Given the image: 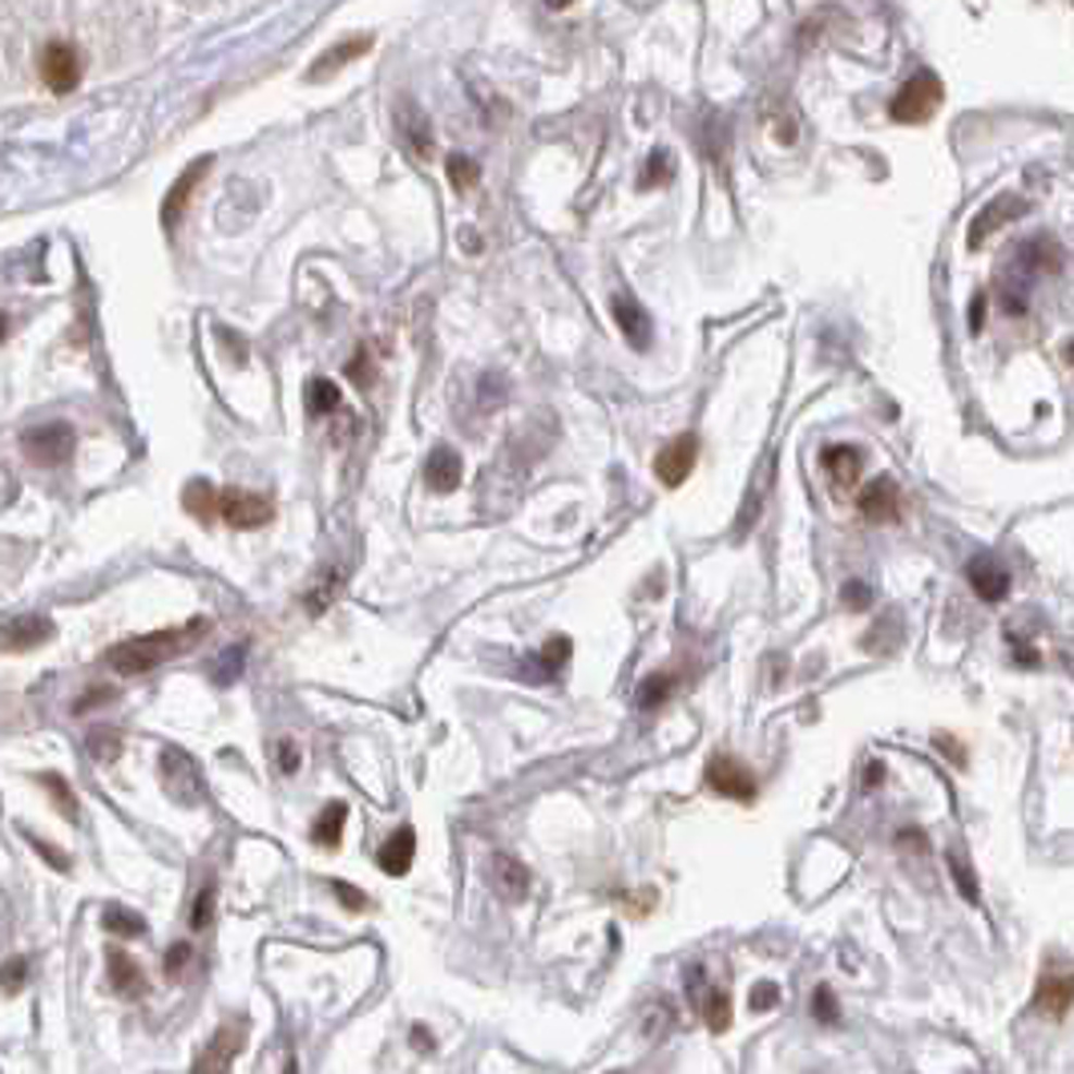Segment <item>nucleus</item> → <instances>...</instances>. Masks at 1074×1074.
I'll return each instance as SVG.
<instances>
[{
    "instance_id": "nucleus-1",
    "label": "nucleus",
    "mask_w": 1074,
    "mask_h": 1074,
    "mask_svg": "<svg viewBox=\"0 0 1074 1074\" xmlns=\"http://www.w3.org/2000/svg\"><path fill=\"white\" fill-rule=\"evenodd\" d=\"M202 630H207V619H195V622H186V626H170V630H154V635L126 638V642H117V647L105 650V663H110L117 675H146V671L170 663L174 654H183Z\"/></svg>"
},
{
    "instance_id": "nucleus-2",
    "label": "nucleus",
    "mask_w": 1074,
    "mask_h": 1074,
    "mask_svg": "<svg viewBox=\"0 0 1074 1074\" xmlns=\"http://www.w3.org/2000/svg\"><path fill=\"white\" fill-rule=\"evenodd\" d=\"M941 101H946V85H941V77L933 70H921L892 93L889 117L892 122H901V126H921V122H929L933 113L941 110Z\"/></svg>"
},
{
    "instance_id": "nucleus-3",
    "label": "nucleus",
    "mask_w": 1074,
    "mask_h": 1074,
    "mask_svg": "<svg viewBox=\"0 0 1074 1074\" xmlns=\"http://www.w3.org/2000/svg\"><path fill=\"white\" fill-rule=\"evenodd\" d=\"M73 445H77V433H73V424L65 421H49V424H37V428H28L25 437H21V449L33 465L41 469H57L65 465L73 457Z\"/></svg>"
},
{
    "instance_id": "nucleus-4",
    "label": "nucleus",
    "mask_w": 1074,
    "mask_h": 1074,
    "mask_svg": "<svg viewBox=\"0 0 1074 1074\" xmlns=\"http://www.w3.org/2000/svg\"><path fill=\"white\" fill-rule=\"evenodd\" d=\"M162 788H166V796L174 804H183V808L202 804V796H207L202 772H198V763L190 760L183 748L162 751Z\"/></svg>"
},
{
    "instance_id": "nucleus-5",
    "label": "nucleus",
    "mask_w": 1074,
    "mask_h": 1074,
    "mask_svg": "<svg viewBox=\"0 0 1074 1074\" xmlns=\"http://www.w3.org/2000/svg\"><path fill=\"white\" fill-rule=\"evenodd\" d=\"M242 1046H247V1022H223L214 1038H207V1046L198 1050L190 1074H230V1062L239 1059Z\"/></svg>"
},
{
    "instance_id": "nucleus-6",
    "label": "nucleus",
    "mask_w": 1074,
    "mask_h": 1074,
    "mask_svg": "<svg viewBox=\"0 0 1074 1074\" xmlns=\"http://www.w3.org/2000/svg\"><path fill=\"white\" fill-rule=\"evenodd\" d=\"M218 517L230 529H259L275 517V505L251 489H218Z\"/></svg>"
},
{
    "instance_id": "nucleus-7",
    "label": "nucleus",
    "mask_w": 1074,
    "mask_h": 1074,
    "mask_svg": "<svg viewBox=\"0 0 1074 1074\" xmlns=\"http://www.w3.org/2000/svg\"><path fill=\"white\" fill-rule=\"evenodd\" d=\"M707 788L727 796V800H739V804L755 800V791H760L751 767L744 760H735V755H715V760L707 763Z\"/></svg>"
},
{
    "instance_id": "nucleus-8",
    "label": "nucleus",
    "mask_w": 1074,
    "mask_h": 1074,
    "mask_svg": "<svg viewBox=\"0 0 1074 1074\" xmlns=\"http://www.w3.org/2000/svg\"><path fill=\"white\" fill-rule=\"evenodd\" d=\"M41 82L53 93H73L82 85V53L70 41H49L41 49Z\"/></svg>"
},
{
    "instance_id": "nucleus-9",
    "label": "nucleus",
    "mask_w": 1074,
    "mask_h": 1074,
    "mask_svg": "<svg viewBox=\"0 0 1074 1074\" xmlns=\"http://www.w3.org/2000/svg\"><path fill=\"white\" fill-rule=\"evenodd\" d=\"M695 461H699V440L695 433H678L675 440H666L659 457H654V477L663 480L666 489H678L683 480L691 477Z\"/></svg>"
},
{
    "instance_id": "nucleus-10",
    "label": "nucleus",
    "mask_w": 1074,
    "mask_h": 1074,
    "mask_svg": "<svg viewBox=\"0 0 1074 1074\" xmlns=\"http://www.w3.org/2000/svg\"><path fill=\"white\" fill-rule=\"evenodd\" d=\"M1026 211H1031V202H1026V198L998 195L994 202H989V207H982V211L974 214V223H970V235H965V242H970V247H982V242H986L994 230H1002L1006 223L1022 218Z\"/></svg>"
},
{
    "instance_id": "nucleus-11",
    "label": "nucleus",
    "mask_w": 1074,
    "mask_h": 1074,
    "mask_svg": "<svg viewBox=\"0 0 1074 1074\" xmlns=\"http://www.w3.org/2000/svg\"><path fill=\"white\" fill-rule=\"evenodd\" d=\"M207 174H211V158H198L195 166H186L183 174H178V183L170 186V195L162 198V226H166V230H178L186 207H190V198H195L198 183H202Z\"/></svg>"
},
{
    "instance_id": "nucleus-12",
    "label": "nucleus",
    "mask_w": 1074,
    "mask_h": 1074,
    "mask_svg": "<svg viewBox=\"0 0 1074 1074\" xmlns=\"http://www.w3.org/2000/svg\"><path fill=\"white\" fill-rule=\"evenodd\" d=\"M53 638V622L45 619V614H16L0 626V650H33V647H45Z\"/></svg>"
},
{
    "instance_id": "nucleus-13",
    "label": "nucleus",
    "mask_w": 1074,
    "mask_h": 1074,
    "mask_svg": "<svg viewBox=\"0 0 1074 1074\" xmlns=\"http://www.w3.org/2000/svg\"><path fill=\"white\" fill-rule=\"evenodd\" d=\"M857 509H861L869 522H897L901 517V489L892 477H873L857 497Z\"/></svg>"
},
{
    "instance_id": "nucleus-14",
    "label": "nucleus",
    "mask_w": 1074,
    "mask_h": 1074,
    "mask_svg": "<svg viewBox=\"0 0 1074 1074\" xmlns=\"http://www.w3.org/2000/svg\"><path fill=\"white\" fill-rule=\"evenodd\" d=\"M610 315L619 320V332L626 336V344L638 348V352H647L654 327H650V315L642 311V303H638L635 296H622L619 291V296L610 299Z\"/></svg>"
},
{
    "instance_id": "nucleus-15",
    "label": "nucleus",
    "mask_w": 1074,
    "mask_h": 1074,
    "mask_svg": "<svg viewBox=\"0 0 1074 1074\" xmlns=\"http://www.w3.org/2000/svg\"><path fill=\"white\" fill-rule=\"evenodd\" d=\"M396 134L404 138V146H409L421 162L433 154V126H428V117H424V110L416 105V101L404 98L400 105H396Z\"/></svg>"
},
{
    "instance_id": "nucleus-16",
    "label": "nucleus",
    "mask_w": 1074,
    "mask_h": 1074,
    "mask_svg": "<svg viewBox=\"0 0 1074 1074\" xmlns=\"http://www.w3.org/2000/svg\"><path fill=\"white\" fill-rule=\"evenodd\" d=\"M965 578H970V586H974V594L982 602H1002L1006 594H1010V570L998 558H989V553L970 562Z\"/></svg>"
},
{
    "instance_id": "nucleus-17",
    "label": "nucleus",
    "mask_w": 1074,
    "mask_h": 1074,
    "mask_svg": "<svg viewBox=\"0 0 1074 1074\" xmlns=\"http://www.w3.org/2000/svg\"><path fill=\"white\" fill-rule=\"evenodd\" d=\"M1034 1006L1050 1017H1066L1074 1006V982L1066 970H1046L1042 982H1038V994H1034Z\"/></svg>"
},
{
    "instance_id": "nucleus-18",
    "label": "nucleus",
    "mask_w": 1074,
    "mask_h": 1074,
    "mask_svg": "<svg viewBox=\"0 0 1074 1074\" xmlns=\"http://www.w3.org/2000/svg\"><path fill=\"white\" fill-rule=\"evenodd\" d=\"M465 477V465H461V452L449 449V445H437L424 461V480L433 494H452Z\"/></svg>"
},
{
    "instance_id": "nucleus-19",
    "label": "nucleus",
    "mask_w": 1074,
    "mask_h": 1074,
    "mask_svg": "<svg viewBox=\"0 0 1074 1074\" xmlns=\"http://www.w3.org/2000/svg\"><path fill=\"white\" fill-rule=\"evenodd\" d=\"M489 881H494V889L505 901H525V892H529V869L517 857H505V852H497L489 861Z\"/></svg>"
},
{
    "instance_id": "nucleus-20",
    "label": "nucleus",
    "mask_w": 1074,
    "mask_h": 1074,
    "mask_svg": "<svg viewBox=\"0 0 1074 1074\" xmlns=\"http://www.w3.org/2000/svg\"><path fill=\"white\" fill-rule=\"evenodd\" d=\"M412 861H416V833L404 824V828H396V833L380 845L376 864H380L388 876H404L412 869Z\"/></svg>"
},
{
    "instance_id": "nucleus-21",
    "label": "nucleus",
    "mask_w": 1074,
    "mask_h": 1074,
    "mask_svg": "<svg viewBox=\"0 0 1074 1074\" xmlns=\"http://www.w3.org/2000/svg\"><path fill=\"white\" fill-rule=\"evenodd\" d=\"M820 465L828 469L836 489H848V485H857V477H861L864 457L857 445H828V449L820 452Z\"/></svg>"
},
{
    "instance_id": "nucleus-22",
    "label": "nucleus",
    "mask_w": 1074,
    "mask_h": 1074,
    "mask_svg": "<svg viewBox=\"0 0 1074 1074\" xmlns=\"http://www.w3.org/2000/svg\"><path fill=\"white\" fill-rule=\"evenodd\" d=\"M372 49V37H352V41H344V45H336V49H327V53H320V61L311 65L308 70V82H324V77H332L336 70H344L352 57H360V53H367Z\"/></svg>"
},
{
    "instance_id": "nucleus-23",
    "label": "nucleus",
    "mask_w": 1074,
    "mask_h": 1074,
    "mask_svg": "<svg viewBox=\"0 0 1074 1074\" xmlns=\"http://www.w3.org/2000/svg\"><path fill=\"white\" fill-rule=\"evenodd\" d=\"M110 986L117 989V994H126V998H141L146 994V977H141V970H138V961L129 958V953H122V949H110Z\"/></svg>"
},
{
    "instance_id": "nucleus-24",
    "label": "nucleus",
    "mask_w": 1074,
    "mask_h": 1074,
    "mask_svg": "<svg viewBox=\"0 0 1074 1074\" xmlns=\"http://www.w3.org/2000/svg\"><path fill=\"white\" fill-rule=\"evenodd\" d=\"M1017 263L1026 271H1034V275H1050V271H1059L1062 267V251H1059V242L1054 239H1031V242H1022L1017 247Z\"/></svg>"
},
{
    "instance_id": "nucleus-25",
    "label": "nucleus",
    "mask_w": 1074,
    "mask_h": 1074,
    "mask_svg": "<svg viewBox=\"0 0 1074 1074\" xmlns=\"http://www.w3.org/2000/svg\"><path fill=\"white\" fill-rule=\"evenodd\" d=\"M344 824H348V804H327L320 816H315V824H311V840L320 848H336L339 845V836H344Z\"/></svg>"
},
{
    "instance_id": "nucleus-26",
    "label": "nucleus",
    "mask_w": 1074,
    "mask_h": 1074,
    "mask_svg": "<svg viewBox=\"0 0 1074 1074\" xmlns=\"http://www.w3.org/2000/svg\"><path fill=\"white\" fill-rule=\"evenodd\" d=\"M183 505H186V513H195L198 522H214V513H218V489L202 477L190 480L183 489Z\"/></svg>"
},
{
    "instance_id": "nucleus-27",
    "label": "nucleus",
    "mask_w": 1074,
    "mask_h": 1074,
    "mask_svg": "<svg viewBox=\"0 0 1074 1074\" xmlns=\"http://www.w3.org/2000/svg\"><path fill=\"white\" fill-rule=\"evenodd\" d=\"M339 409V388L336 380H327V376H315L308 384V412L311 416H327V412Z\"/></svg>"
},
{
    "instance_id": "nucleus-28",
    "label": "nucleus",
    "mask_w": 1074,
    "mask_h": 1074,
    "mask_svg": "<svg viewBox=\"0 0 1074 1074\" xmlns=\"http://www.w3.org/2000/svg\"><path fill=\"white\" fill-rule=\"evenodd\" d=\"M101 925H105V933H113V937H141V933H146V921H141L138 913H126V909H117V904H110V909H105Z\"/></svg>"
},
{
    "instance_id": "nucleus-29",
    "label": "nucleus",
    "mask_w": 1074,
    "mask_h": 1074,
    "mask_svg": "<svg viewBox=\"0 0 1074 1074\" xmlns=\"http://www.w3.org/2000/svg\"><path fill=\"white\" fill-rule=\"evenodd\" d=\"M565 659H570V638L553 635L550 642H546V650H541V659H537V671H541L537 678H553L562 671Z\"/></svg>"
},
{
    "instance_id": "nucleus-30",
    "label": "nucleus",
    "mask_w": 1074,
    "mask_h": 1074,
    "mask_svg": "<svg viewBox=\"0 0 1074 1074\" xmlns=\"http://www.w3.org/2000/svg\"><path fill=\"white\" fill-rule=\"evenodd\" d=\"M949 873H953V881H958V889H961V897L970 904H977L982 901V892H977V881H974V869H970V861H965V852H949Z\"/></svg>"
},
{
    "instance_id": "nucleus-31",
    "label": "nucleus",
    "mask_w": 1074,
    "mask_h": 1074,
    "mask_svg": "<svg viewBox=\"0 0 1074 1074\" xmlns=\"http://www.w3.org/2000/svg\"><path fill=\"white\" fill-rule=\"evenodd\" d=\"M703 1014H707V1031H711V1034H723V1031H727V1026H732V1002H727V994H720V989H711V994H707Z\"/></svg>"
},
{
    "instance_id": "nucleus-32",
    "label": "nucleus",
    "mask_w": 1074,
    "mask_h": 1074,
    "mask_svg": "<svg viewBox=\"0 0 1074 1074\" xmlns=\"http://www.w3.org/2000/svg\"><path fill=\"white\" fill-rule=\"evenodd\" d=\"M445 166H449V183L457 186L461 195L477 186L480 170H477V162H473V158H465V154H449V162H445Z\"/></svg>"
},
{
    "instance_id": "nucleus-33",
    "label": "nucleus",
    "mask_w": 1074,
    "mask_h": 1074,
    "mask_svg": "<svg viewBox=\"0 0 1074 1074\" xmlns=\"http://www.w3.org/2000/svg\"><path fill=\"white\" fill-rule=\"evenodd\" d=\"M671 691H675V675H654V678H647L642 687H638V707H659V703H666L671 699Z\"/></svg>"
},
{
    "instance_id": "nucleus-34",
    "label": "nucleus",
    "mask_w": 1074,
    "mask_h": 1074,
    "mask_svg": "<svg viewBox=\"0 0 1074 1074\" xmlns=\"http://www.w3.org/2000/svg\"><path fill=\"white\" fill-rule=\"evenodd\" d=\"M89 755L98 763H113L122 755V735L110 732V727H101V732L89 735Z\"/></svg>"
},
{
    "instance_id": "nucleus-35",
    "label": "nucleus",
    "mask_w": 1074,
    "mask_h": 1074,
    "mask_svg": "<svg viewBox=\"0 0 1074 1074\" xmlns=\"http://www.w3.org/2000/svg\"><path fill=\"white\" fill-rule=\"evenodd\" d=\"M25 982H28V961L25 958H9L4 965H0V989H4L9 998H16V994L25 989Z\"/></svg>"
},
{
    "instance_id": "nucleus-36",
    "label": "nucleus",
    "mask_w": 1074,
    "mask_h": 1074,
    "mask_svg": "<svg viewBox=\"0 0 1074 1074\" xmlns=\"http://www.w3.org/2000/svg\"><path fill=\"white\" fill-rule=\"evenodd\" d=\"M41 784H45V788H49V791H53L57 808H61V812H65V816H70V820H77V796H73L70 784H65V779H61V776H53V772H45Z\"/></svg>"
},
{
    "instance_id": "nucleus-37",
    "label": "nucleus",
    "mask_w": 1074,
    "mask_h": 1074,
    "mask_svg": "<svg viewBox=\"0 0 1074 1074\" xmlns=\"http://www.w3.org/2000/svg\"><path fill=\"white\" fill-rule=\"evenodd\" d=\"M812 1014H816V1022H840V1002H836V994L828 986H820L816 994H812Z\"/></svg>"
},
{
    "instance_id": "nucleus-38",
    "label": "nucleus",
    "mask_w": 1074,
    "mask_h": 1074,
    "mask_svg": "<svg viewBox=\"0 0 1074 1074\" xmlns=\"http://www.w3.org/2000/svg\"><path fill=\"white\" fill-rule=\"evenodd\" d=\"M659 178V183H671L675 178V158L666 154V150H654L647 162V174H642V186H650Z\"/></svg>"
},
{
    "instance_id": "nucleus-39",
    "label": "nucleus",
    "mask_w": 1074,
    "mask_h": 1074,
    "mask_svg": "<svg viewBox=\"0 0 1074 1074\" xmlns=\"http://www.w3.org/2000/svg\"><path fill=\"white\" fill-rule=\"evenodd\" d=\"M211 921H214V885H207V889L195 897V909H190V929H207Z\"/></svg>"
},
{
    "instance_id": "nucleus-40",
    "label": "nucleus",
    "mask_w": 1074,
    "mask_h": 1074,
    "mask_svg": "<svg viewBox=\"0 0 1074 1074\" xmlns=\"http://www.w3.org/2000/svg\"><path fill=\"white\" fill-rule=\"evenodd\" d=\"M748 1002H751V1010H776L779 1006V986L776 982H755L751 986V994H748Z\"/></svg>"
},
{
    "instance_id": "nucleus-41",
    "label": "nucleus",
    "mask_w": 1074,
    "mask_h": 1074,
    "mask_svg": "<svg viewBox=\"0 0 1074 1074\" xmlns=\"http://www.w3.org/2000/svg\"><path fill=\"white\" fill-rule=\"evenodd\" d=\"M332 892H336L339 901H344V909H348V913H364V909H367V897L355 889V885H348V881H332Z\"/></svg>"
},
{
    "instance_id": "nucleus-42",
    "label": "nucleus",
    "mask_w": 1074,
    "mask_h": 1074,
    "mask_svg": "<svg viewBox=\"0 0 1074 1074\" xmlns=\"http://www.w3.org/2000/svg\"><path fill=\"white\" fill-rule=\"evenodd\" d=\"M190 958H195V949L186 946V941H178V946L166 953V974L170 977H183V970L190 965Z\"/></svg>"
},
{
    "instance_id": "nucleus-43",
    "label": "nucleus",
    "mask_w": 1074,
    "mask_h": 1074,
    "mask_svg": "<svg viewBox=\"0 0 1074 1074\" xmlns=\"http://www.w3.org/2000/svg\"><path fill=\"white\" fill-rule=\"evenodd\" d=\"M242 654H247V650H242V647H235V650H230V654H223V663H218L214 678H218V683H235V675H239V671H242Z\"/></svg>"
},
{
    "instance_id": "nucleus-44",
    "label": "nucleus",
    "mask_w": 1074,
    "mask_h": 1074,
    "mask_svg": "<svg viewBox=\"0 0 1074 1074\" xmlns=\"http://www.w3.org/2000/svg\"><path fill=\"white\" fill-rule=\"evenodd\" d=\"M840 598H845L848 607H857V610H864L869 602H873V590L864 586V582H848L845 590H840Z\"/></svg>"
},
{
    "instance_id": "nucleus-45",
    "label": "nucleus",
    "mask_w": 1074,
    "mask_h": 1074,
    "mask_svg": "<svg viewBox=\"0 0 1074 1074\" xmlns=\"http://www.w3.org/2000/svg\"><path fill=\"white\" fill-rule=\"evenodd\" d=\"M986 327V291H977L974 299H970V332H982Z\"/></svg>"
},
{
    "instance_id": "nucleus-46",
    "label": "nucleus",
    "mask_w": 1074,
    "mask_h": 1074,
    "mask_svg": "<svg viewBox=\"0 0 1074 1074\" xmlns=\"http://www.w3.org/2000/svg\"><path fill=\"white\" fill-rule=\"evenodd\" d=\"M279 767L287 772V776H291V772L299 767V751H296V744H291V739H283V744H279Z\"/></svg>"
},
{
    "instance_id": "nucleus-47",
    "label": "nucleus",
    "mask_w": 1074,
    "mask_h": 1074,
    "mask_svg": "<svg viewBox=\"0 0 1074 1074\" xmlns=\"http://www.w3.org/2000/svg\"><path fill=\"white\" fill-rule=\"evenodd\" d=\"M412 1046H416V1050H421V1054H428V1050H433V1046H437V1042H433V1034H428V1026H421V1022H416V1026H412Z\"/></svg>"
},
{
    "instance_id": "nucleus-48",
    "label": "nucleus",
    "mask_w": 1074,
    "mask_h": 1074,
    "mask_svg": "<svg viewBox=\"0 0 1074 1074\" xmlns=\"http://www.w3.org/2000/svg\"><path fill=\"white\" fill-rule=\"evenodd\" d=\"M1014 659L1022 666H1038V650H1031L1026 642H1014Z\"/></svg>"
},
{
    "instance_id": "nucleus-49",
    "label": "nucleus",
    "mask_w": 1074,
    "mask_h": 1074,
    "mask_svg": "<svg viewBox=\"0 0 1074 1074\" xmlns=\"http://www.w3.org/2000/svg\"><path fill=\"white\" fill-rule=\"evenodd\" d=\"M881 779H885V763H869L864 767V788H876Z\"/></svg>"
},
{
    "instance_id": "nucleus-50",
    "label": "nucleus",
    "mask_w": 1074,
    "mask_h": 1074,
    "mask_svg": "<svg viewBox=\"0 0 1074 1074\" xmlns=\"http://www.w3.org/2000/svg\"><path fill=\"white\" fill-rule=\"evenodd\" d=\"M937 748L946 751V755H953V760H958V763H965V751H961L958 744L949 739V735H937Z\"/></svg>"
},
{
    "instance_id": "nucleus-51",
    "label": "nucleus",
    "mask_w": 1074,
    "mask_h": 1074,
    "mask_svg": "<svg viewBox=\"0 0 1074 1074\" xmlns=\"http://www.w3.org/2000/svg\"><path fill=\"white\" fill-rule=\"evenodd\" d=\"M4 336H9V315L0 311V339H4Z\"/></svg>"
},
{
    "instance_id": "nucleus-52",
    "label": "nucleus",
    "mask_w": 1074,
    "mask_h": 1074,
    "mask_svg": "<svg viewBox=\"0 0 1074 1074\" xmlns=\"http://www.w3.org/2000/svg\"><path fill=\"white\" fill-rule=\"evenodd\" d=\"M283 1074H299V1066H296V1059H287V1066H283Z\"/></svg>"
}]
</instances>
